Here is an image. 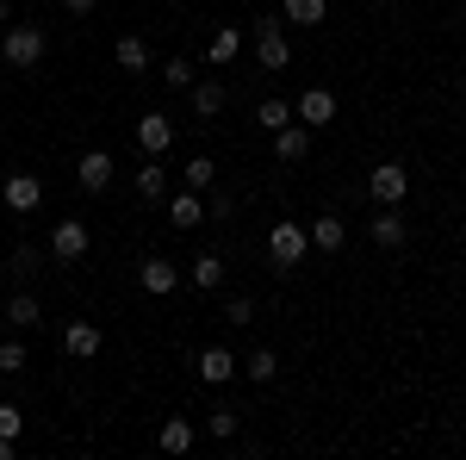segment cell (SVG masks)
<instances>
[{"label": "cell", "mask_w": 466, "mask_h": 460, "mask_svg": "<svg viewBox=\"0 0 466 460\" xmlns=\"http://www.w3.org/2000/svg\"><path fill=\"white\" fill-rule=\"evenodd\" d=\"M180 281H187V274H180L175 261H162V255H149L144 268H137V286H144L149 299H168V292H175Z\"/></svg>", "instance_id": "ba28073f"}, {"label": "cell", "mask_w": 466, "mask_h": 460, "mask_svg": "<svg viewBox=\"0 0 466 460\" xmlns=\"http://www.w3.org/2000/svg\"><path fill=\"white\" fill-rule=\"evenodd\" d=\"M0 373H25V342H0Z\"/></svg>", "instance_id": "1f68e13d"}, {"label": "cell", "mask_w": 466, "mask_h": 460, "mask_svg": "<svg viewBox=\"0 0 466 460\" xmlns=\"http://www.w3.org/2000/svg\"><path fill=\"white\" fill-rule=\"evenodd\" d=\"M193 367H199V380H206V386H230V380L243 373V361H237L230 349H218V342H212V349H199Z\"/></svg>", "instance_id": "52a82bcc"}, {"label": "cell", "mask_w": 466, "mask_h": 460, "mask_svg": "<svg viewBox=\"0 0 466 460\" xmlns=\"http://www.w3.org/2000/svg\"><path fill=\"white\" fill-rule=\"evenodd\" d=\"M280 13H287L292 26H323L329 19V0H280Z\"/></svg>", "instance_id": "d4e9b609"}, {"label": "cell", "mask_w": 466, "mask_h": 460, "mask_svg": "<svg viewBox=\"0 0 466 460\" xmlns=\"http://www.w3.org/2000/svg\"><path fill=\"white\" fill-rule=\"evenodd\" d=\"M168 224H175V230H199V224H206V206H199L193 187H180L175 199H168Z\"/></svg>", "instance_id": "5bb4252c"}, {"label": "cell", "mask_w": 466, "mask_h": 460, "mask_svg": "<svg viewBox=\"0 0 466 460\" xmlns=\"http://www.w3.org/2000/svg\"><path fill=\"white\" fill-rule=\"evenodd\" d=\"M454 26H466V0H461V13H454Z\"/></svg>", "instance_id": "8d00e7d4"}, {"label": "cell", "mask_w": 466, "mask_h": 460, "mask_svg": "<svg viewBox=\"0 0 466 460\" xmlns=\"http://www.w3.org/2000/svg\"><path fill=\"white\" fill-rule=\"evenodd\" d=\"M255 63H261V69H292L287 32H261V37H255Z\"/></svg>", "instance_id": "2e32d148"}, {"label": "cell", "mask_w": 466, "mask_h": 460, "mask_svg": "<svg viewBox=\"0 0 466 460\" xmlns=\"http://www.w3.org/2000/svg\"><path fill=\"white\" fill-rule=\"evenodd\" d=\"M0 318L13 323V330H37V323H44V305H37V292H13Z\"/></svg>", "instance_id": "d6986e66"}, {"label": "cell", "mask_w": 466, "mask_h": 460, "mask_svg": "<svg viewBox=\"0 0 466 460\" xmlns=\"http://www.w3.org/2000/svg\"><path fill=\"white\" fill-rule=\"evenodd\" d=\"M19 455V448H13V435H0V460H13Z\"/></svg>", "instance_id": "d590c367"}, {"label": "cell", "mask_w": 466, "mask_h": 460, "mask_svg": "<svg viewBox=\"0 0 466 460\" xmlns=\"http://www.w3.org/2000/svg\"><path fill=\"white\" fill-rule=\"evenodd\" d=\"M206 212H212V218H230V212H237V199H230V193H218V187H212V206H206Z\"/></svg>", "instance_id": "836d02e7"}, {"label": "cell", "mask_w": 466, "mask_h": 460, "mask_svg": "<svg viewBox=\"0 0 466 460\" xmlns=\"http://www.w3.org/2000/svg\"><path fill=\"white\" fill-rule=\"evenodd\" d=\"M255 125H261V131H280V125H292V100H261V107H255Z\"/></svg>", "instance_id": "83f0119b"}, {"label": "cell", "mask_w": 466, "mask_h": 460, "mask_svg": "<svg viewBox=\"0 0 466 460\" xmlns=\"http://www.w3.org/2000/svg\"><path fill=\"white\" fill-rule=\"evenodd\" d=\"M63 349L75 354V361H94L100 354V323H87V318H75L69 330H63Z\"/></svg>", "instance_id": "9a60e30c"}, {"label": "cell", "mask_w": 466, "mask_h": 460, "mask_svg": "<svg viewBox=\"0 0 466 460\" xmlns=\"http://www.w3.org/2000/svg\"><path fill=\"white\" fill-rule=\"evenodd\" d=\"M137 199H149V206L168 199V169H162L156 156H144V169H137Z\"/></svg>", "instance_id": "e0dca14e"}, {"label": "cell", "mask_w": 466, "mask_h": 460, "mask_svg": "<svg viewBox=\"0 0 466 460\" xmlns=\"http://www.w3.org/2000/svg\"><path fill=\"white\" fill-rule=\"evenodd\" d=\"M94 6H100V0H63V13H75V19H81V13H94Z\"/></svg>", "instance_id": "e575fe53"}, {"label": "cell", "mask_w": 466, "mask_h": 460, "mask_svg": "<svg viewBox=\"0 0 466 460\" xmlns=\"http://www.w3.org/2000/svg\"><path fill=\"white\" fill-rule=\"evenodd\" d=\"M162 81H168V87H193V81H199L193 56H168V63H162Z\"/></svg>", "instance_id": "f546056e"}, {"label": "cell", "mask_w": 466, "mask_h": 460, "mask_svg": "<svg viewBox=\"0 0 466 460\" xmlns=\"http://www.w3.org/2000/svg\"><path fill=\"white\" fill-rule=\"evenodd\" d=\"M206 429H212L218 442H230V435L243 429V411H237V404H212V411H206Z\"/></svg>", "instance_id": "484cf974"}, {"label": "cell", "mask_w": 466, "mask_h": 460, "mask_svg": "<svg viewBox=\"0 0 466 460\" xmlns=\"http://www.w3.org/2000/svg\"><path fill=\"white\" fill-rule=\"evenodd\" d=\"M224 323H255V299H243V292L224 299Z\"/></svg>", "instance_id": "4dcf8cb0"}, {"label": "cell", "mask_w": 466, "mask_h": 460, "mask_svg": "<svg viewBox=\"0 0 466 460\" xmlns=\"http://www.w3.org/2000/svg\"><path fill=\"white\" fill-rule=\"evenodd\" d=\"M180 180H187L193 193H212V187H218V162H212V156H187V169H180Z\"/></svg>", "instance_id": "cb8c5ba5"}, {"label": "cell", "mask_w": 466, "mask_h": 460, "mask_svg": "<svg viewBox=\"0 0 466 460\" xmlns=\"http://www.w3.org/2000/svg\"><path fill=\"white\" fill-rule=\"evenodd\" d=\"M243 373H249L255 386H268V380H274V373H280V354H274V349H255L249 361H243Z\"/></svg>", "instance_id": "4316f807"}, {"label": "cell", "mask_w": 466, "mask_h": 460, "mask_svg": "<svg viewBox=\"0 0 466 460\" xmlns=\"http://www.w3.org/2000/svg\"><path fill=\"white\" fill-rule=\"evenodd\" d=\"M19 429H25V411H19V404H0V435L19 442Z\"/></svg>", "instance_id": "d6a6232c"}, {"label": "cell", "mask_w": 466, "mask_h": 460, "mask_svg": "<svg viewBox=\"0 0 466 460\" xmlns=\"http://www.w3.org/2000/svg\"><path fill=\"white\" fill-rule=\"evenodd\" d=\"M292 118H299V125H311V131L329 125V118H336V94H329V87H305V94H299V107H292Z\"/></svg>", "instance_id": "9c48e42d"}, {"label": "cell", "mask_w": 466, "mask_h": 460, "mask_svg": "<svg viewBox=\"0 0 466 460\" xmlns=\"http://www.w3.org/2000/svg\"><path fill=\"white\" fill-rule=\"evenodd\" d=\"M137 149H144V156H168V149H175V118H168V112H144V118H137Z\"/></svg>", "instance_id": "5b68a950"}, {"label": "cell", "mask_w": 466, "mask_h": 460, "mask_svg": "<svg viewBox=\"0 0 466 460\" xmlns=\"http://www.w3.org/2000/svg\"><path fill=\"white\" fill-rule=\"evenodd\" d=\"M187 100H193V118H218V112L230 107V87L224 81H193Z\"/></svg>", "instance_id": "7c38bea8"}, {"label": "cell", "mask_w": 466, "mask_h": 460, "mask_svg": "<svg viewBox=\"0 0 466 460\" xmlns=\"http://www.w3.org/2000/svg\"><path fill=\"white\" fill-rule=\"evenodd\" d=\"M180 274H187V281L199 286V292H218V286H224V274H230V268H224V255H212V249H199V255H193V261H187V268H180Z\"/></svg>", "instance_id": "8fae6325"}, {"label": "cell", "mask_w": 466, "mask_h": 460, "mask_svg": "<svg viewBox=\"0 0 466 460\" xmlns=\"http://www.w3.org/2000/svg\"><path fill=\"white\" fill-rule=\"evenodd\" d=\"M75 180H81V193H106L112 187V156L106 149H87V156L75 162Z\"/></svg>", "instance_id": "30bf717a"}, {"label": "cell", "mask_w": 466, "mask_h": 460, "mask_svg": "<svg viewBox=\"0 0 466 460\" xmlns=\"http://www.w3.org/2000/svg\"><path fill=\"white\" fill-rule=\"evenodd\" d=\"M0 19H13V6H6V0H0Z\"/></svg>", "instance_id": "74e56055"}, {"label": "cell", "mask_w": 466, "mask_h": 460, "mask_svg": "<svg viewBox=\"0 0 466 460\" xmlns=\"http://www.w3.org/2000/svg\"><path fill=\"white\" fill-rule=\"evenodd\" d=\"M237 56H243V32H237V26H224V32L212 37V50H206V63L224 69V63H237Z\"/></svg>", "instance_id": "603a6c76"}, {"label": "cell", "mask_w": 466, "mask_h": 460, "mask_svg": "<svg viewBox=\"0 0 466 460\" xmlns=\"http://www.w3.org/2000/svg\"><path fill=\"white\" fill-rule=\"evenodd\" d=\"M367 193H373V206H404V193H410V169H404V162H380V169L367 175Z\"/></svg>", "instance_id": "277c9868"}, {"label": "cell", "mask_w": 466, "mask_h": 460, "mask_svg": "<svg viewBox=\"0 0 466 460\" xmlns=\"http://www.w3.org/2000/svg\"><path fill=\"white\" fill-rule=\"evenodd\" d=\"M367 230H373V243H380V249H404V237H410L404 218H398V206H380V218H373Z\"/></svg>", "instance_id": "ffe728a7"}, {"label": "cell", "mask_w": 466, "mask_h": 460, "mask_svg": "<svg viewBox=\"0 0 466 460\" xmlns=\"http://www.w3.org/2000/svg\"><path fill=\"white\" fill-rule=\"evenodd\" d=\"M87 243H94V237H87V224H81V218H56V224H50V261H63V268H69V261H81V255H87Z\"/></svg>", "instance_id": "3957f363"}, {"label": "cell", "mask_w": 466, "mask_h": 460, "mask_svg": "<svg viewBox=\"0 0 466 460\" xmlns=\"http://www.w3.org/2000/svg\"><path fill=\"white\" fill-rule=\"evenodd\" d=\"M0 199H6V212H37V206H44V180L19 169V175H6Z\"/></svg>", "instance_id": "8992f818"}, {"label": "cell", "mask_w": 466, "mask_h": 460, "mask_svg": "<svg viewBox=\"0 0 466 460\" xmlns=\"http://www.w3.org/2000/svg\"><path fill=\"white\" fill-rule=\"evenodd\" d=\"M156 442H162V455H187V448H193V442H199V429L187 424V417H168V424H162V435H156Z\"/></svg>", "instance_id": "7402d4cb"}, {"label": "cell", "mask_w": 466, "mask_h": 460, "mask_svg": "<svg viewBox=\"0 0 466 460\" xmlns=\"http://www.w3.org/2000/svg\"><path fill=\"white\" fill-rule=\"evenodd\" d=\"M349 243V224L336 212H323V218H311V249H323V255H336V249Z\"/></svg>", "instance_id": "ac0fdd59"}, {"label": "cell", "mask_w": 466, "mask_h": 460, "mask_svg": "<svg viewBox=\"0 0 466 460\" xmlns=\"http://www.w3.org/2000/svg\"><path fill=\"white\" fill-rule=\"evenodd\" d=\"M305 255H311V230H305V224H292V218H280V224L268 230V261H274L280 274H292Z\"/></svg>", "instance_id": "7a4b0ae2"}, {"label": "cell", "mask_w": 466, "mask_h": 460, "mask_svg": "<svg viewBox=\"0 0 466 460\" xmlns=\"http://www.w3.org/2000/svg\"><path fill=\"white\" fill-rule=\"evenodd\" d=\"M44 50H50L44 26H6V32H0V63H6V69H37Z\"/></svg>", "instance_id": "6da1fadb"}, {"label": "cell", "mask_w": 466, "mask_h": 460, "mask_svg": "<svg viewBox=\"0 0 466 460\" xmlns=\"http://www.w3.org/2000/svg\"><path fill=\"white\" fill-rule=\"evenodd\" d=\"M44 261H50V249H32V243H19V249H13V274H19V281H32Z\"/></svg>", "instance_id": "f1b7e54d"}, {"label": "cell", "mask_w": 466, "mask_h": 460, "mask_svg": "<svg viewBox=\"0 0 466 460\" xmlns=\"http://www.w3.org/2000/svg\"><path fill=\"white\" fill-rule=\"evenodd\" d=\"M274 156H280V162H305V156H311V125H299V118L280 125V131H274Z\"/></svg>", "instance_id": "4fadbf2b"}, {"label": "cell", "mask_w": 466, "mask_h": 460, "mask_svg": "<svg viewBox=\"0 0 466 460\" xmlns=\"http://www.w3.org/2000/svg\"><path fill=\"white\" fill-rule=\"evenodd\" d=\"M112 56H118V69H131V75H144L149 69V44L137 32H125L118 44H112Z\"/></svg>", "instance_id": "44dd1931"}]
</instances>
